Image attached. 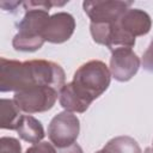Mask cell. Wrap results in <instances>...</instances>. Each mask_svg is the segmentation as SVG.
I'll return each mask as SVG.
<instances>
[{"label":"cell","instance_id":"2e32d148","mask_svg":"<svg viewBox=\"0 0 153 153\" xmlns=\"http://www.w3.org/2000/svg\"><path fill=\"white\" fill-rule=\"evenodd\" d=\"M59 153H84V152H82V148L78 143H73V145H71L68 147L60 148Z\"/></svg>","mask_w":153,"mask_h":153},{"label":"cell","instance_id":"30bf717a","mask_svg":"<svg viewBox=\"0 0 153 153\" xmlns=\"http://www.w3.org/2000/svg\"><path fill=\"white\" fill-rule=\"evenodd\" d=\"M16 130L20 139L30 143L41 142L45 135L42 123L31 115H22Z\"/></svg>","mask_w":153,"mask_h":153},{"label":"cell","instance_id":"9c48e42d","mask_svg":"<svg viewBox=\"0 0 153 153\" xmlns=\"http://www.w3.org/2000/svg\"><path fill=\"white\" fill-rule=\"evenodd\" d=\"M117 24L126 33L134 38L147 35L152 27L149 14L140 8H128L117 20Z\"/></svg>","mask_w":153,"mask_h":153},{"label":"cell","instance_id":"7a4b0ae2","mask_svg":"<svg viewBox=\"0 0 153 153\" xmlns=\"http://www.w3.org/2000/svg\"><path fill=\"white\" fill-rule=\"evenodd\" d=\"M66 2L59 4L53 1H25V16L17 24L18 32L13 37L12 45L19 51H36L42 48L45 42L43 30L50 18L49 10L57 5L62 6Z\"/></svg>","mask_w":153,"mask_h":153},{"label":"cell","instance_id":"52a82bcc","mask_svg":"<svg viewBox=\"0 0 153 153\" xmlns=\"http://www.w3.org/2000/svg\"><path fill=\"white\" fill-rule=\"evenodd\" d=\"M141 61L129 48H120L111 51L110 73L117 81L130 80L139 71Z\"/></svg>","mask_w":153,"mask_h":153},{"label":"cell","instance_id":"3957f363","mask_svg":"<svg viewBox=\"0 0 153 153\" xmlns=\"http://www.w3.org/2000/svg\"><path fill=\"white\" fill-rule=\"evenodd\" d=\"M110 81L111 73L108 66L103 61L91 60L75 71L69 84L75 94L90 106L94 99L108 90Z\"/></svg>","mask_w":153,"mask_h":153},{"label":"cell","instance_id":"ba28073f","mask_svg":"<svg viewBox=\"0 0 153 153\" xmlns=\"http://www.w3.org/2000/svg\"><path fill=\"white\" fill-rule=\"evenodd\" d=\"M74 29V17L67 12H57L50 16L43 30V38L49 43L60 44L68 41L72 37Z\"/></svg>","mask_w":153,"mask_h":153},{"label":"cell","instance_id":"7c38bea8","mask_svg":"<svg viewBox=\"0 0 153 153\" xmlns=\"http://www.w3.org/2000/svg\"><path fill=\"white\" fill-rule=\"evenodd\" d=\"M103 148L110 153H141L139 143L130 136L114 137Z\"/></svg>","mask_w":153,"mask_h":153},{"label":"cell","instance_id":"277c9868","mask_svg":"<svg viewBox=\"0 0 153 153\" xmlns=\"http://www.w3.org/2000/svg\"><path fill=\"white\" fill-rule=\"evenodd\" d=\"M59 91L50 86H33L14 92L13 100L18 108L27 114L44 112L50 110L57 99Z\"/></svg>","mask_w":153,"mask_h":153},{"label":"cell","instance_id":"4fadbf2b","mask_svg":"<svg viewBox=\"0 0 153 153\" xmlns=\"http://www.w3.org/2000/svg\"><path fill=\"white\" fill-rule=\"evenodd\" d=\"M0 153H22L20 142L10 136H2L0 139Z\"/></svg>","mask_w":153,"mask_h":153},{"label":"cell","instance_id":"6da1fadb","mask_svg":"<svg viewBox=\"0 0 153 153\" xmlns=\"http://www.w3.org/2000/svg\"><path fill=\"white\" fill-rule=\"evenodd\" d=\"M66 74L53 61L30 60L25 62L0 59V91L19 92L33 86H50L59 92L65 86Z\"/></svg>","mask_w":153,"mask_h":153},{"label":"cell","instance_id":"8992f818","mask_svg":"<svg viewBox=\"0 0 153 153\" xmlns=\"http://www.w3.org/2000/svg\"><path fill=\"white\" fill-rule=\"evenodd\" d=\"M130 5V1L96 0L84 1L82 7L85 13L91 19V23H116Z\"/></svg>","mask_w":153,"mask_h":153},{"label":"cell","instance_id":"d6986e66","mask_svg":"<svg viewBox=\"0 0 153 153\" xmlns=\"http://www.w3.org/2000/svg\"><path fill=\"white\" fill-rule=\"evenodd\" d=\"M152 151H153V147H152Z\"/></svg>","mask_w":153,"mask_h":153},{"label":"cell","instance_id":"9a60e30c","mask_svg":"<svg viewBox=\"0 0 153 153\" xmlns=\"http://www.w3.org/2000/svg\"><path fill=\"white\" fill-rule=\"evenodd\" d=\"M142 66L146 71L153 72V39L151 41L148 48L143 53L142 56Z\"/></svg>","mask_w":153,"mask_h":153},{"label":"cell","instance_id":"5bb4252c","mask_svg":"<svg viewBox=\"0 0 153 153\" xmlns=\"http://www.w3.org/2000/svg\"><path fill=\"white\" fill-rule=\"evenodd\" d=\"M25 153H56V151L49 142H38L29 147Z\"/></svg>","mask_w":153,"mask_h":153},{"label":"cell","instance_id":"e0dca14e","mask_svg":"<svg viewBox=\"0 0 153 153\" xmlns=\"http://www.w3.org/2000/svg\"><path fill=\"white\" fill-rule=\"evenodd\" d=\"M96 153H110V152H108L106 149L103 148V149H100V151H98V152H96Z\"/></svg>","mask_w":153,"mask_h":153},{"label":"cell","instance_id":"5b68a950","mask_svg":"<svg viewBox=\"0 0 153 153\" xmlns=\"http://www.w3.org/2000/svg\"><path fill=\"white\" fill-rule=\"evenodd\" d=\"M79 118L69 111L59 112L51 118L48 126L49 140L57 148H65L75 143V140L79 136Z\"/></svg>","mask_w":153,"mask_h":153},{"label":"cell","instance_id":"ac0fdd59","mask_svg":"<svg viewBox=\"0 0 153 153\" xmlns=\"http://www.w3.org/2000/svg\"><path fill=\"white\" fill-rule=\"evenodd\" d=\"M145 153H151V149H149V148H147V149L145 151Z\"/></svg>","mask_w":153,"mask_h":153},{"label":"cell","instance_id":"8fae6325","mask_svg":"<svg viewBox=\"0 0 153 153\" xmlns=\"http://www.w3.org/2000/svg\"><path fill=\"white\" fill-rule=\"evenodd\" d=\"M0 104H1V123H0L1 129L16 130L18 122L22 117L20 109L18 108V105L13 99L2 98L0 100Z\"/></svg>","mask_w":153,"mask_h":153}]
</instances>
